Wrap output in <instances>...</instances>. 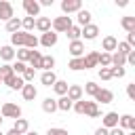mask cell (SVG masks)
<instances>
[{"label":"cell","mask_w":135,"mask_h":135,"mask_svg":"<svg viewBox=\"0 0 135 135\" xmlns=\"http://www.w3.org/2000/svg\"><path fill=\"white\" fill-rule=\"evenodd\" d=\"M82 95H84V93H82V86H80V84H70V86H68L65 97H68L72 103H74V101H80V99H82Z\"/></svg>","instance_id":"cell-10"},{"label":"cell","mask_w":135,"mask_h":135,"mask_svg":"<svg viewBox=\"0 0 135 135\" xmlns=\"http://www.w3.org/2000/svg\"><path fill=\"white\" fill-rule=\"evenodd\" d=\"M84 116H89V118H99V116H101V110H99V105H97L95 101H86Z\"/></svg>","instance_id":"cell-17"},{"label":"cell","mask_w":135,"mask_h":135,"mask_svg":"<svg viewBox=\"0 0 135 135\" xmlns=\"http://www.w3.org/2000/svg\"><path fill=\"white\" fill-rule=\"evenodd\" d=\"M36 30L38 32H51V17H36Z\"/></svg>","instance_id":"cell-20"},{"label":"cell","mask_w":135,"mask_h":135,"mask_svg":"<svg viewBox=\"0 0 135 135\" xmlns=\"http://www.w3.org/2000/svg\"><path fill=\"white\" fill-rule=\"evenodd\" d=\"M97 57L99 53L97 51H89L84 57H82V63H84V70H91V68H97Z\"/></svg>","instance_id":"cell-13"},{"label":"cell","mask_w":135,"mask_h":135,"mask_svg":"<svg viewBox=\"0 0 135 135\" xmlns=\"http://www.w3.org/2000/svg\"><path fill=\"white\" fill-rule=\"evenodd\" d=\"M25 34H27V32H23V30H19V32L11 34V46L21 49V46H23V42H25Z\"/></svg>","instance_id":"cell-18"},{"label":"cell","mask_w":135,"mask_h":135,"mask_svg":"<svg viewBox=\"0 0 135 135\" xmlns=\"http://www.w3.org/2000/svg\"><path fill=\"white\" fill-rule=\"evenodd\" d=\"M127 63H129V65H135V51H131V53L127 55Z\"/></svg>","instance_id":"cell-48"},{"label":"cell","mask_w":135,"mask_h":135,"mask_svg":"<svg viewBox=\"0 0 135 135\" xmlns=\"http://www.w3.org/2000/svg\"><path fill=\"white\" fill-rule=\"evenodd\" d=\"M103 120H101V127L103 129H114V127H118V112H105L103 116H101Z\"/></svg>","instance_id":"cell-6"},{"label":"cell","mask_w":135,"mask_h":135,"mask_svg":"<svg viewBox=\"0 0 135 135\" xmlns=\"http://www.w3.org/2000/svg\"><path fill=\"white\" fill-rule=\"evenodd\" d=\"M99 78H101V80H112V72H110V68H101V70H99Z\"/></svg>","instance_id":"cell-44"},{"label":"cell","mask_w":135,"mask_h":135,"mask_svg":"<svg viewBox=\"0 0 135 135\" xmlns=\"http://www.w3.org/2000/svg\"><path fill=\"white\" fill-rule=\"evenodd\" d=\"M0 59H2L4 63H11V61L15 59V49H13L11 44H4V46H0Z\"/></svg>","instance_id":"cell-14"},{"label":"cell","mask_w":135,"mask_h":135,"mask_svg":"<svg viewBox=\"0 0 135 135\" xmlns=\"http://www.w3.org/2000/svg\"><path fill=\"white\" fill-rule=\"evenodd\" d=\"M118 127L122 131H135V118L131 114H122V116H118Z\"/></svg>","instance_id":"cell-11"},{"label":"cell","mask_w":135,"mask_h":135,"mask_svg":"<svg viewBox=\"0 0 135 135\" xmlns=\"http://www.w3.org/2000/svg\"><path fill=\"white\" fill-rule=\"evenodd\" d=\"M34 76H36V70H34V68H30V65H27V68H25V72L21 74V78H23V82H25V84H32V82H34Z\"/></svg>","instance_id":"cell-35"},{"label":"cell","mask_w":135,"mask_h":135,"mask_svg":"<svg viewBox=\"0 0 135 135\" xmlns=\"http://www.w3.org/2000/svg\"><path fill=\"white\" fill-rule=\"evenodd\" d=\"M97 91H99V84H95V82H91V80H89V82L84 84V89H82V93H86V95H91V97H93Z\"/></svg>","instance_id":"cell-38"},{"label":"cell","mask_w":135,"mask_h":135,"mask_svg":"<svg viewBox=\"0 0 135 135\" xmlns=\"http://www.w3.org/2000/svg\"><path fill=\"white\" fill-rule=\"evenodd\" d=\"M84 108H86V101H84V99L74 101V105H72V110H74L76 114H84Z\"/></svg>","instance_id":"cell-41"},{"label":"cell","mask_w":135,"mask_h":135,"mask_svg":"<svg viewBox=\"0 0 135 135\" xmlns=\"http://www.w3.org/2000/svg\"><path fill=\"white\" fill-rule=\"evenodd\" d=\"M120 25H122V30H124L127 34H131V32H135V17H131V15H127V17H122V19H120Z\"/></svg>","instance_id":"cell-23"},{"label":"cell","mask_w":135,"mask_h":135,"mask_svg":"<svg viewBox=\"0 0 135 135\" xmlns=\"http://www.w3.org/2000/svg\"><path fill=\"white\" fill-rule=\"evenodd\" d=\"M68 68L72 72H78V70H84V63H82V57H76V59H70Z\"/></svg>","instance_id":"cell-37"},{"label":"cell","mask_w":135,"mask_h":135,"mask_svg":"<svg viewBox=\"0 0 135 135\" xmlns=\"http://www.w3.org/2000/svg\"><path fill=\"white\" fill-rule=\"evenodd\" d=\"M124 133H127V131H122L120 127H114V129L108 131V135H124Z\"/></svg>","instance_id":"cell-47"},{"label":"cell","mask_w":135,"mask_h":135,"mask_svg":"<svg viewBox=\"0 0 135 135\" xmlns=\"http://www.w3.org/2000/svg\"><path fill=\"white\" fill-rule=\"evenodd\" d=\"M72 25H74V23H72V17H68V15H61V17L51 19V30H53L57 36H59V34H65Z\"/></svg>","instance_id":"cell-1"},{"label":"cell","mask_w":135,"mask_h":135,"mask_svg":"<svg viewBox=\"0 0 135 135\" xmlns=\"http://www.w3.org/2000/svg\"><path fill=\"white\" fill-rule=\"evenodd\" d=\"M68 51H70L72 59H76V57H84V42H82V40H72L70 46H68Z\"/></svg>","instance_id":"cell-8"},{"label":"cell","mask_w":135,"mask_h":135,"mask_svg":"<svg viewBox=\"0 0 135 135\" xmlns=\"http://www.w3.org/2000/svg\"><path fill=\"white\" fill-rule=\"evenodd\" d=\"M40 42H38V38L34 36V34H25V42H23V46L25 49H30V51H36V46H38Z\"/></svg>","instance_id":"cell-32"},{"label":"cell","mask_w":135,"mask_h":135,"mask_svg":"<svg viewBox=\"0 0 135 135\" xmlns=\"http://www.w3.org/2000/svg\"><path fill=\"white\" fill-rule=\"evenodd\" d=\"M80 34H82V30H80L78 25H72V27L65 32V36H68L70 40H80Z\"/></svg>","instance_id":"cell-36"},{"label":"cell","mask_w":135,"mask_h":135,"mask_svg":"<svg viewBox=\"0 0 135 135\" xmlns=\"http://www.w3.org/2000/svg\"><path fill=\"white\" fill-rule=\"evenodd\" d=\"M46 135H70L65 129H61V127H51L49 131H46Z\"/></svg>","instance_id":"cell-42"},{"label":"cell","mask_w":135,"mask_h":135,"mask_svg":"<svg viewBox=\"0 0 135 135\" xmlns=\"http://www.w3.org/2000/svg\"><path fill=\"white\" fill-rule=\"evenodd\" d=\"M91 11H86V8H80L78 13H76V19H78V27H84V25H89L91 23Z\"/></svg>","instance_id":"cell-15"},{"label":"cell","mask_w":135,"mask_h":135,"mask_svg":"<svg viewBox=\"0 0 135 135\" xmlns=\"http://www.w3.org/2000/svg\"><path fill=\"white\" fill-rule=\"evenodd\" d=\"M42 112H46V114H53V112H57V99H53V97H46V99L42 101Z\"/></svg>","instance_id":"cell-25"},{"label":"cell","mask_w":135,"mask_h":135,"mask_svg":"<svg viewBox=\"0 0 135 135\" xmlns=\"http://www.w3.org/2000/svg\"><path fill=\"white\" fill-rule=\"evenodd\" d=\"M13 76V65L11 63H2L0 65V78H8Z\"/></svg>","instance_id":"cell-39"},{"label":"cell","mask_w":135,"mask_h":135,"mask_svg":"<svg viewBox=\"0 0 135 135\" xmlns=\"http://www.w3.org/2000/svg\"><path fill=\"white\" fill-rule=\"evenodd\" d=\"M127 97L133 101L135 99V82H131V84H127Z\"/></svg>","instance_id":"cell-45"},{"label":"cell","mask_w":135,"mask_h":135,"mask_svg":"<svg viewBox=\"0 0 135 135\" xmlns=\"http://www.w3.org/2000/svg\"><path fill=\"white\" fill-rule=\"evenodd\" d=\"M4 135H19V133H17V131H13V129H11V131H8V133H4Z\"/></svg>","instance_id":"cell-52"},{"label":"cell","mask_w":135,"mask_h":135,"mask_svg":"<svg viewBox=\"0 0 135 135\" xmlns=\"http://www.w3.org/2000/svg\"><path fill=\"white\" fill-rule=\"evenodd\" d=\"M0 116H4V118H21V108L17 105V103H11V101H6V103H2V108H0Z\"/></svg>","instance_id":"cell-2"},{"label":"cell","mask_w":135,"mask_h":135,"mask_svg":"<svg viewBox=\"0 0 135 135\" xmlns=\"http://www.w3.org/2000/svg\"><path fill=\"white\" fill-rule=\"evenodd\" d=\"M72 105H74V103H72L65 95L57 99V110H61V112H70V110H72Z\"/></svg>","instance_id":"cell-34"},{"label":"cell","mask_w":135,"mask_h":135,"mask_svg":"<svg viewBox=\"0 0 135 135\" xmlns=\"http://www.w3.org/2000/svg\"><path fill=\"white\" fill-rule=\"evenodd\" d=\"M93 101H95L97 105H99V103H103V105H105V103H112V101H114V93H112L110 89H101V86H99V91L93 95Z\"/></svg>","instance_id":"cell-3"},{"label":"cell","mask_w":135,"mask_h":135,"mask_svg":"<svg viewBox=\"0 0 135 135\" xmlns=\"http://www.w3.org/2000/svg\"><path fill=\"white\" fill-rule=\"evenodd\" d=\"M19 30H21V19H19V17H13V19L6 21V32L15 34V32H19Z\"/></svg>","instance_id":"cell-27"},{"label":"cell","mask_w":135,"mask_h":135,"mask_svg":"<svg viewBox=\"0 0 135 135\" xmlns=\"http://www.w3.org/2000/svg\"><path fill=\"white\" fill-rule=\"evenodd\" d=\"M55 80H57L55 70H53V72H42V74H40V82H42L44 86H53V84H55Z\"/></svg>","instance_id":"cell-24"},{"label":"cell","mask_w":135,"mask_h":135,"mask_svg":"<svg viewBox=\"0 0 135 135\" xmlns=\"http://www.w3.org/2000/svg\"><path fill=\"white\" fill-rule=\"evenodd\" d=\"M68 86H70V84H68L65 80H59V78H57V80H55V84H53V91H55L59 97H63V95L68 93Z\"/></svg>","instance_id":"cell-26"},{"label":"cell","mask_w":135,"mask_h":135,"mask_svg":"<svg viewBox=\"0 0 135 135\" xmlns=\"http://www.w3.org/2000/svg\"><path fill=\"white\" fill-rule=\"evenodd\" d=\"M30 68L42 70V53L40 51H32V55H30Z\"/></svg>","instance_id":"cell-21"},{"label":"cell","mask_w":135,"mask_h":135,"mask_svg":"<svg viewBox=\"0 0 135 135\" xmlns=\"http://www.w3.org/2000/svg\"><path fill=\"white\" fill-rule=\"evenodd\" d=\"M95 135H108V129L99 127V129H95Z\"/></svg>","instance_id":"cell-50"},{"label":"cell","mask_w":135,"mask_h":135,"mask_svg":"<svg viewBox=\"0 0 135 135\" xmlns=\"http://www.w3.org/2000/svg\"><path fill=\"white\" fill-rule=\"evenodd\" d=\"M25 135H38V133H36V131H27Z\"/></svg>","instance_id":"cell-53"},{"label":"cell","mask_w":135,"mask_h":135,"mask_svg":"<svg viewBox=\"0 0 135 135\" xmlns=\"http://www.w3.org/2000/svg\"><path fill=\"white\" fill-rule=\"evenodd\" d=\"M57 40H59V36H57V34L53 32V30H51V32H44V34H42V36L38 38V42H40L42 46H46V49L55 46V44H57Z\"/></svg>","instance_id":"cell-7"},{"label":"cell","mask_w":135,"mask_h":135,"mask_svg":"<svg viewBox=\"0 0 135 135\" xmlns=\"http://www.w3.org/2000/svg\"><path fill=\"white\" fill-rule=\"evenodd\" d=\"M110 72H112V78H122V76L127 74L124 68H110Z\"/></svg>","instance_id":"cell-43"},{"label":"cell","mask_w":135,"mask_h":135,"mask_svg":"<svg viewBox=\"0 0 135 135\" xmlns=\"http://www.w3.org/2000/svg\"><path fill=\"white\" fill-rule=\"evenodd\" d=\"M0 135H4V133H2V131H0Z\"/></svg>","instance_id":"cell-57"},{"label":"cell","mask_w":135,"mask_h":135,"mask_svg":"<svg viewBox=\"0 0 135 135\" xmlns=\"http://www.w3.org/2000/svg\"><path fill=\"white\" fill-rule=\"evenodd\" d=\"M124 65H127V57L114 51L112 53V68H124Z\"/></svg>","instance_id":"cell-30"},{"label":"cell","mask_w":135,"mask_h":135,"mask_svg":"<svg viewBox=\"0 0 135 135\" xmlns=\"http://www.w3.org/2000/svg\"><path fill=\"white\" fill-rule=\"evenodd\" d=\"M0 84H2V78H0Z\"/></svg>","instance_id":"cell-56"},{"label":"cell","mask_w":135,"mask_h":135,"mask_svg":"<svg viewBox=\"0 0 135 135\" xmlns=\"http://www.w3.org/2000/svg\"><path fill=\"white\" fill-rule=\"evenodd\" d=\"M80 8H82V0H63L61 2V11L68 17H70V13H78Z\"/></svg>","instance_id":"cell-4"},{"label":"cell","mask_w":135,"mask_h":135,"mask_svg":"<svg viewBox=\"0 0 135 135\" xmlns=\"http://www.w3.org/2000/svg\"><path fill=\"white\" fill-rule=\"evenodd\" d=\"M34 27H36V19H34V17H23V19H21V30H23V32L30 34Z\"/></svg>","instance_id":"cell-31"},{"label":"cell","mask_w":135,"mask_h":135,"mask_svg":"<svg viewBox=\"0 0 135 135\" xmlns=\"http://www.w3.org/2000/svg\"><path fill=\"white\" fill-rule=\"evenodd\" d=\"M30 55H32V51H30V49H25V46H21V49H17V51H15V57H17V61H21V63L30 61Z\"/></svg>","instance_id":"cell-28"},{"label":"cell","mask_w":135,"mask_h":135,"mask_svg":"<svg viewBox=\"0 0 135 135\" xmlns=\"http://www.w3.org/2000/svg\"><path fill=\"white\" fill-rule=\"evenodd\" d=\"M124 135H135V131H129V133H124Z\"/></svg>","instance_id":"cell-54"},{"label":"cell","mask_w":135,"mask_h":135,"mask_svg":"<svg viewBox=\"0 0 135 135\" xmlns=\"http://www.w3.org/2000/svg\"><path fill=\"white\" fill-rule=\"evenodd\" d=\"M116 44H118V40H116L114 36H105V38L101 40V49H103V53H112V51H116Z\"/></svg>","instance_id":"cell-19"},{"label":"cell","mask_w":135,"mask_h":135,"mask_svg":"<svg viewBox=\"0 0 135 135\" xmlns=\"http://www.w3.org/2000/svg\"><path fill=\"white\" fill-rule=\"evenodd\" d=\"M13 131H17L19 135H25V133L30 131V122H27L25 118H17L15 124H13Z\"/></svg>","instance_id":"cell-22"},{"label":"cell","mask_w":135,"mask_h":135,"mask_svg":"<svg viewBox=\"0 0 135 135\" xmlns=\"http://www.w3.org/2000/svg\"><path fill=\"white\" fill-rule=\"evenodd\" d=\"M116 4H118V6H127L129 2H127V0H116Z\"/></svg>","instance_id":"cell-51"},{"label":"cell","mask_w":135,"mask_h":135,"mask_svg":"<svg viewBox=\"0 0 135 135\" xmlns=\"http://www.w3.org/2000/svg\"><path fill=\"white\" fill-rule=\"evenodd\" d=\"M80 30H82L80 36H82L84 40H95V38L99 36V27H97L95 23H89V25H84V27H80Z\"/></svg>","instance_id":"cell-12"},{"label":"cell","mask_w":135,"mask_h":135,"mask_svg":"<svg viewBox=\"0 0 135 135\" xmlns=\"http://www.w3.org/2000/svg\"><path fill=\"white\" fill-rule=\"evenodd\" d=\"M97 65H101V68H112V53H99Z\"/></svg>","instance_id":"cell-29"},{"label":"cell","mask_w":135,"mask_h":135,"mask_svg":"<svg viewBox=\"0 0 135 135\" xmlns=\"http://www.w3.org/2000/svg\"><path fill=\"white\" fill-rule=\"evenodd\" d=\"M38 4H40V8H42V6H53V0H40Z\"/></svg>","instance_id":"cell-49"},{"label":"cell","mask_w":135,"mask_h":135,"mask_svg":"<svg viewBox=\"0 0 135 135\" xmlns=\"http://www.w3.org/2000/svg\"><path fill=\"white\" fill-rule=\"evenodd\" d=\"M15 17V11H13V4L8 0H0V19L2 21H8Z\"/></svg>","instance_id":"cell-9"},{"label":"cell","mask_w":135,"mask_h":135,"mask_svg":"<svg viewBox=\"0 0 135 135\" xmlns=\"http://www.w3.org/2000/svg\"><path fill=\"white\" fill-rule=\"evenodd\" d=\"M25 68H27L25 63H21V61H15V63H13V74H15V76H21V74L25 72Z\"/></svg>","instance_id":"cell-40"},{"label":"cell","mask_w":135,"mask_h":135,"mask_svg":"<svg viewBox=\"0 0 135 135\" xmlns=\"http://www.w3.org/2000/svg\"><path fill=\"white\" fill-rule=\"evenodd\" d=\"M53 68H55V57L53 55H42V70L53 72Z\"/></svg>","instance_id":"cell-33"},{"label":"cell","mask_w":135,"mask_h":135,"mask_svg":"<svg viewBox=\"0 0 135 135\" xmlns=\"http://www.w3.org/2000/svg\"><path fill=\"white\" fill-rule=\"evenodd\" d=\"M0 124H2V116H0Z\"/></svg>","instance_id":"cell-55"},{"label":"cell","mask_w":135,"mask_h":135,"mask_svg":"<svg viewBox=\"0 0 135 135\" xmlns=\"http://www.w3.org/2000/svg\"><path fill=\"white\" fill-rule=\"evenodd\" d=\"M124 42H127V44H129V46L133 49V46H135V32H131V34H127V40H124Z\"/></svg>","instance_id":"cell-46"},{"label":"cell","mask_w":135,"mask_h":135,"mask_svg":"<svg viewBox=\"0 0 135 135\" xmlns=\"http://www.w3.org/2000/svg\"><path fill=\"white\" fill-rule=\"evenodd\" d=\"M23 11L27 17H34V19L40 17V4L36 0H23Z\"/></svg>","instance_id":"cell-5"},{"label":"cell","mask_w":135,"mask_h":135,"mask_svg":"<svg viewBox=\"0 0 135 135\" xmlns=\"http://www.w3.org/2000/svg\"><path fill=\"white\" fill-rule=\"evenodd\" d=\"M36 95H38V91H36L34 84H23V89H21V97H23L25 101H34Z\"/></svg>","instance_id":"cell-16"}]
</instances>
